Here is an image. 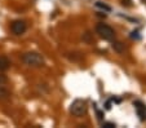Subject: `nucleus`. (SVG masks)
Instances as JSON below:
<instances>
[{"instance_id":"obj_1","label":"nucleus","mask_w":146,"mask_h":128,"mask_svg":"<svg viewBox=\"0 0 146 128\" xmlns=\"http://www.w3.org/2000/svg\"><path fill=\"white\" fill-rule=\"evenodd\" d=\"M22 62L30 67H40L44 65V58L38 52H27L22 56Z\"/></svg>"},{"instance_id":"obj_2","label":"nucleus","mask_w":146,"mask_h":128,"mask_svg":"<svg viewBox=\"0 0 146 128\" xmlns=\"http://www.w3.org/2000/svg\"><path fill=\"white\" fill-rule=\"evenodd\" d=\"M96 31L102 39L108 40V42H113L115 39V31H114L113 27H110L106 23H98L96 26Z\"/></svg>"},{"instance_id":"obj_3","label":"nucleus","mask_w":146,"mask_h":128,"mask_svg":"<svg viewBox=\"0 0 146 128\" xmlns=\"http://www.w3.org/2000/svg\"><path fill=\"white\" fill-rule=\"evenodd\" d=\"M87 110H88V105H87V102L84 100H75L70 105V113L74 117H78V118L86 115Z\"/></svg>"},{"instance_id":"obj_4","label":"nucleus","mask_w":146,"mask_h":128,"mask_svg":"<svg viewBox=\"0 0 146 128\" xmlns=\"http://www.w3.org/2000/svg\"><path fill=\"white\" fill-rule=\"evenodd\" d=\"M11 30L14 35H22V34H25V31L27 30V25H26L25 21L17 20V21H13V22H12Z\"/></svg>"},{"instance_id":"obj_5","label":"nucleus","mask_w":146,"mask_h":128,"mask_svg":"<svg viewBox=\"0 0 146 128\" xmlns=\"http://www.w3.org/2000/svg\"><path fill=\"white\" fill-rule=\"evenodd\" d=\"M133 106H135V109H136L137 115L140 117V120H142V122L146 120V105L145 103H142L141 101H135Z\"/></svg>"},{"instance_id":"obj_6","label":"nucleus","mask_w":146,"mask_h":128,"mask_svg":"<svg viewBox=\"0 0 146 128\" xmlns=\"http://www.w3.org/2000/svg\"><path fill=\"white\" fill-rule=\"evenodd\" d=\"M11 66V61L7 56H0V72H4L9 69Z\"/></svg>"},{"instance_id":"obj_7","label":"nucleus","mask_w":146,"mask_h":128,"mask_svg":"<svg viewBox=\"0 0 146 128\" xmlns=\"http://www.w3.org/2000/svg\"><path fill=\"white\" fill-rule=\"evenodd\" d=\"M9 97H11L9 91L5 87H3V84H0V101H7Z\"/></svg>"},{"instance_id":"obj_8","label":"nucleus","mask_w":146,"mask_h":128,"mask_svg":"<svg viewBox=\"0 0 146 128\" xmlns=\"http://www.w3.org/2000/svg\"><path fill=\"white\" fill-rule=\"evenodd\" d=\"M113 48L114 50H116L118 53H123L124 52V44H121L120 42H115V40H113Z\"/></svg>"},{"instance_id":"obj_9","label":"nucleus","mask_w":146,"mask_h":128,"mask_svg":"<svg viewBox=\"0 0 146 128\" xmlns=\"http://www.w3.org/2000/svg\"><path fill=\"white\" fill-rule=\"evenodd\" d=\"M96 7H98V8H101V9H104V11H106V12H110L111 11V8L109 5H106V4H102L101 1H97L96 3Z\"/></svg>"},{"instance_id":"obj_10","label":"nucleus","mask_w":146,"mask_h":128,"mask_svg":"<svg viewBox=\"0 0 146 128\" xmlns=\"http://www.w3.org/2000/svg\"><path fill=\"white\" fill-rule=\"evenodd\" d=\"M121 5L129 8V7H132V0H121Z\"/></svg>"},{"instance_id":"obj_11","label":"nucleus","mask_w":146,"mask_h":128,"mask_svg":"<svg viewBox=\"0 0 146 128\" xmlns=\"http://www.w3.org/2000/svg\"><path fill=\"white\" fill-rule=\"evenodd\" d=\"M83 40H84V42H87V43H92V42H93V39L91 38V34H89V32H87L86 35H84Z\"/></svg>"},{"instance_id":"obj_12","label":"nucleus","mask_w":146,"mask_h":128,"mask_svg":"<svg viewBox=\"0 0 146 128\" xmlns=\"http://www.w3.org/2000/svg\"><path fill=\"white\" fill-rule=\"evenodd\" d=\"M102 127L104 128H114L115 127V124L111 122H106V123H102Z\"/></svg>"},{"instance_id":"obj_13","label":"nucleus","mask_w":146,"mask_h":128,"mask_svg":"<svg viewBox=\"0 0 146 128\" xmlns=\"http://www.w3.org/2000/svg\"><path fill=\"white\" fill-rule=\"evenodd\" d=\"M7 83V78L4 75H0V84H4Z\"/></svg>"},{"instance_id":"obj_14","label":"nucleus","mask_w":146,"mask_h":128,"mask_svg":"<svg viewBox=\"0 0 146 128\" xmlns=\"http://www.w3.org/2000/svg\"><path fill=\"white\" fill-rule=\"evenodd\" d=\"M141 1H142V4H145L146 5V0H141Z\"/></svg>"}]
</instances>
